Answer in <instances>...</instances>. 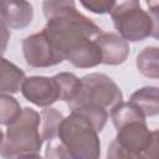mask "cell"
<instances>
[{
  "instance_id": "1",
  "label": "cell",
  "mask_w": 159,
  "mask_h": 159,
  "mask_svg": "<svg viewBox=\"0 0 159 159\" xmlns=\"http://www.w3.org/2000/svg\"><path fill=\"white\" fill-rule=\"evenodd\" d=\"M42 10L47 19L42 32L65 60L78 68L102 63V53L96 39L103 31L76 9L75 1H43Z\"/></svg>"
},
{
  "instance_id": "2",
  "label": "cell",
  "mask_w": 159,
  "mask_h": 159,
  "mask_svg": "<svg viewBox=\"0 0 159 159\" xmlns=\"http://www.w3.org/2000/svg\"><path fill=\"white\" fill-rule=\"evenodd\" d=\"M149 11H145L139 1H116L109 11L116 30L124 41L138 42L147 37H158V4L147 2Z\"/></svg>"
},
{
  "instance_id": "3",
  "label": "cell",
  "mask_w": 159,
  "mask_h": 159,
  "mask_svg": "<svg viewBox=\"0 0 159 159\" xmlns=\"http://www.w3.org/2000/svg\"><path fill=\"white\" fill-rule=\"evenodd\" d=\"M39 127L40 113L30 107L22 108L20 117L7 125L0 144V155L4 159H15L22 154H37L43 143Z\"/></svg>"
},
{
  "instance_id": "4",
  "label": "cell",
  "mask_w": 159,
  "mask_h": 159,
  "mask_svg": "<svg viewBox=\"0 0 159 159\" xmlns=\"http://www.w3.org/2000/svg\"><path fill=\"white\" fill-rule=\"evenodd\" d=\"M57 138L67 148L72 159H99L101 157L98 132L84 116L77 112H71L62 119Z\"/></svg>"
},
{
  "instance_id": "5",
  "label": "cell",
  "mask_w": 159,
  "mask_h": 159,
  "mask_svg": "<svg viewBox=\"0 0 159 159\" xmlns=\"http://www.w3.org/2000/svg\"><path fill=\"white\" fill-rule=\"evenodd\" d=\"M123 101L120 88L113 80L104 73H89L81 78V91L78 96L68 102V108L72 111L78 107L113 108Z\"/></svg>"
},
{
  "instance_id": "6",
  "label": "cell",
  "mask_w": 159,
  "mask_h": 159,
  "mask_svg": "<svg viewBox=\"0 0 159 159\" xmlns=\"http://www.w3.org/2000/svg\"><path fill=\"white\" fill-rule=\"evenodd\" d=\"M114 140L127 159H158V130H149L145 120H134L120 127Z\"/></svg>"
},
{
  "instance_id": "7",
  "label": "cell",
  "mask_w": 159,
  "mask_h": 159,
  "mask_svg": "<svg viewBox=\"0 0 159 159\" xmlns=\"http://www.w3.org/2000/svg\"><path fill=\"white\" fill-rule=\"evenodd\" d=\"M22 53L26 63L36 68L51 67L65 60L42 31L32 34L22 40Z\"/></svg>"
},
{
  "instance_id": "8",
  "label": "cell",
  "mask_w": 159,
  "mask_h": 159,
  "mask_svg": "<svg viewBox=\"0 0 159 159\" xmlns=\"http://www.w3.org/2000/svg\"><path fill=\"white\" fill-rule=\"evenodd\" d=\"M22 96L39 107L47 108L60 99L57 84L52 77L31 76L24 80L21 88Z\"/></svg>"
},
{
  "instance_id": "9",
  "label": "cell",
  "mask_w": 159,
  "mask_h": 159,
  "mask_svg": "<svg viewBox=\"0 0 159 159\" xmlns=\"http://www.w3.org/2000/svg\"><path fill=\"white\" fill-rule=\"evenodd\" d=\"M96 43L102 53V63L116 66L123 63L129 55V45L118 34L102 32L97 39Z\"/></svg>"
},
{
  "instance_id": "10",
  "label": "cell",
  "mask_w": 159,
  "mask_h": 159,
  "mask_svg": "<svg viewBox=\"0 0 159 159\" xmlns=\"http://www.w3.org/2000/svg\"><path fill=\"white\" fill-rule=\"evenodd\" d=\"M0 16L9 29H24L31 24L34 9L24 0H0Z\"/></svg>"
},
{
  "instance_id": "11",
  "label": "cell",
  "mask_w": 159,
  "mask_h": 159,
  "mask_svg": "<svg viewBox=\"0 0 159 159\" xmlns=\"http://www.w3.org/2000/svg\"><path fill=\"white\" fill-rule=\"evenodd\" d=\"M25 78L21 68L0 55V93H17Z\"/></svg>"
},
{
  "instance_id": "12",
  "label": "cell",
  "mask_w": 159,
  "mask_h": 159,
  "mask_svg": "<svg viewBox=\"0 0 159 159\" xmlns=\"http://www.w3.org/2000/svg\"><path fill=\"white\" fill-rule=\"evenodd\" d=\"M130 102L134 103L144 117H154L159 113V96L158 87L147 86L135 91L130 96Z\"/></svg>"
},
{
  "instance_id": "13",
  "label": "cell",
  "mask_w": 159,
  "mask_h": 159,
  "mask_svg": "<svg viewBox=\"0 0 159 159\" xmlns=\"http://www.w3.org/2000/svg\"><path fill=\"white\" fill-rule=\"evenodd\" d=\"M111 118L116 127V129H119L120 127L125 125L127 123L134 122V120H145L144 114L140 112V109L129 102H120L117 106H114L111 109Z\"/></svg>"
},
{
  "instance_id": "14",
  "label": "cell",
  "mask_w": 159,
  "mask_h": 159,
  "mask_svg": "<svg viewBox=\"0 0 159 159\" xmlns=\"http://www.w3.org/2000/svg\"><path fill=\"white\" fill-rule=\"evenodd\" d=\"M138 71L149 78L159 77V50L155 46H148L143 48L137 56Z\"/></svg>"
},
{
  "instance_id": "15",
  "label": "cell",
  "mask_w": 159,
  "mask_h": 159,
  "mask_svg": "<svg viewBox=\"0 0 159 159\" xmlns=\"http://www.w3.org/2000/svg\"><path fill=\"white\" fill-rule=\"evenodd\" d=\"M60 92V101H73L81 91V78L71 72H61L52 77Z\"/></svg>"
},
{
  "instance_id": "16",
  "label": "cell",
  "mask_w": 159,
  "mask_h": 159,
  "mask_svg": "<svg viewBox=\"0 0 159 159\" xmlns=\"http://www.w3.org/2000/svg\"><path fill=\"white\" fill-rule=\"evenodd\" d=\"M65 117L56 108L47 107L40 113V123H41V138L42 140H52L57 138L58 128Z\"/></svg>"
},
{
  "instance_id": "17",
  "label": "cell",
  "mask_w": 159,
  "mask_h": 159,
  "mask_svg": "<svg viewBox=\"0 0 159 159\" xmlns=\"http://www.w3.org/2000/svg\"><path fill=\"white\" fill-rule=\"evenodd\" d=\"M22 109L16 98L10 94L0 93V124L10 125L21 114Z\"/></svg>"
},
{
  "instance_id": "18",
  "label": "cell",
  "mask_w": 159,
  "mask_h": 159,
  "mask_svg": "<svg viewBox=\"0 0 159 159\" xmlns=\"http://www.w3.org/2000/svg\"><path fill=\"white\" fill-rule=\"evenodd\" d=\"M71 112H77L82 116H84L94 127L97 132H101L108 119V112L103 108H96V107H78L72 109Z\"/></svg>"
},
{
  "instance_id": "19",
  "label": "cell",
  "mask_w": 159,
  "mask_h": 159,
  "mask_svg": "<svg viewBox=\"0 0 159 159\" xmlns=\"http://www.w3.org/2000/svg\"><path fill=\"white\" fill-rule=\"evenodd\" d=\"M45 157L46 159H72L67 148L56 138L48 142L45 150Z\"/></svg>"
},
{
  "instance_id": "20",
  "label": "cell",
  "mask_w": 159,
  "mask_h": 159,
  "mask_svg": "<svg viewBox=\"0 0 159 159\" xmlns=\"http://www.w3.org/2000/svg\"><path fill=\"white\" fill-rule=\"evenodd\" d=\"M116 1L108 0H89V1H81V5L94 14H106L112 10Z\"/></svg>"
},
{
  "instance_id": "21",
  "label": "cell",
  "mask_w": 159,
  "mask_h": 159,
  "mask_svg": "<svg viewBox=\"0 0 159 159\" xmlns=\"http://www.w3.org/2000/svg\"><path fill=\"white\" fill-rule=\"evenodd\" d=\"M10 39V30L2 21L0 16V55H2L7 47V42Z\"/></svg>"
},
{
  "instance_id": "22",
  "label": "cell",
  "mask_w": 159,
  "mask_h": 159,
  "mask_svg": "<svg viewBox=\"0 0 159 159\" xmlns=\"http://www.w3.org/2000/svg\"><path fill=\"white\" fill-rule=\"evenodd\" d=\"M15 159H43L42 157H40L39 154H22L16 157Z\"/></svg>"
},
{
  "instance_id": "23",
  "label": "cell",
  "mask_w": 159,
  "mask_h": 159,
  "mask_svg": "<svg viewBox=\"0 0 159 159\" xmlns=\"http://www.w3.org/2000/svg\"><path fill=\"white\" fill-rule=\"evenodd\" d=\"M2 140H4V133H2V130L0 129V144H1Z\"/></svg>"
}]
</instances>
